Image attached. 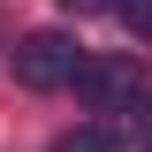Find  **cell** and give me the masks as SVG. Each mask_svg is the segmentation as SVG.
Returning a JSON list of instances; mask_svg holds the SVG:
<instances>
[{"label":"cell","mask_w":152,"mask_h":152,"mask_svg":"<svg viewBox=\"0 0 152 152\" xmlns=\"http://www.w3.org/2000/svg\"><path fill=\"white\" fill-rule=\"evenodd\" d=\"M69 91L84 99V107L114 114V107H137L145 99V53H84L69 76Z\"/></svg>","instance_id":"6da1fadb"},{"label":"cell","mask_w":152,"mask_h":152,"mask_svg":"<svg viewBox=\"0 0 152 152\" xmlns=\"http://www.w3.org/2000/svg\"><path fill=\"white\" fill-rule=\"evenodd\" d=\"M76 61H84V46H76L69 31H31V38H15V84H23V91H69Z\"/></svg>","instance_id":"7a4b0ae2"},{"label":"cell","mask_w":152,"mask_h":152,"mask_svg":"<svg viewBox=\"0 0 152 152\" xmlns=\"http://www.w3.org/2000/svg\"><path fill=\"white\" fill-rule=\"evenodd\" d=\"M53 152H122V137H114L107 122H76V129L53 137Z\"/></svg>","instance_id":"3957f363"},{"label":"cell","mask_w":152,"mask_h":152,"mask_svg":"<svg viewBox=\"0 0 152 152\" xmlns=\"http://www.w3.org/2000/svg\"><path fill=\"white\" fill-rule=\"evenodd\" d=\"M114 15L129 23V31H137V38H152V0H114Z\"/></svg>","instance_id":"277c9868"},{"label":"cell","mask_w":152,"mask_h":152,"mask_svg":"<svg viewBox=\"0 0 152 152\" xmlns=\"http://www.w3.org/2000/svg\"><path fill=\"white\" fill-rule=\"evenodd\" d=\"M129 114H137V152H152V91H145V99H137V107H129Z\"/></svg>","instance_id":"5b68a950"},{"label":"cell","mask_w":152,"mask_h":152,"mask_svg":"<svg viewBox=\"0 0 152 152\" xmlns=\"http://www.w3.org/2000/svg\"><path fill=\"white\" fill-rule=\"evenodd\" d=\"M69 8H114V0H69Z\"/></svg>","instance_id":"8992f818"}]
</instances>
